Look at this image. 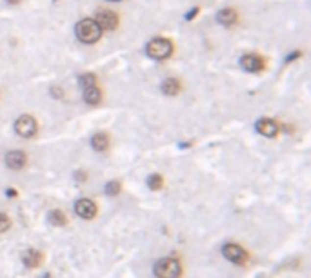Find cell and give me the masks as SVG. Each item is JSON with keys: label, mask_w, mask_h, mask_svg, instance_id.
<instances>
[{"label": "cell", "mask_w": 311, "mask_h": 278, "mask_svg": "<svg viewBox=\"0 0 311 278\" xmlns=\"http://www.w3.org/2000/svg\"><path fill=\"white\" fill-rule=\"evenodd\" d=\"M102 29L93 19H84L76 24V39L86 44H93L100 39Z\"/></svg>", "instance_id": "1"}, {"label": "cell", "mask_w": 311, "mask_h": 278, "mask_svg": "<svg viewBox=\"0 0 311 278\" xmlns=\"http://www.w3.org/2000/svg\"><path fill=\"white\" fill-rule=\"evenodd\" d=\"M182 265L177 258H160L155 264V277L157 278H180Z\"/></svg>", "instance_id": "2"}, {"label": "cell", "mask_w": 311, "mask_h": 278, "mask_svg": "<svg viewBox=\"0 0 311 278\" xmlns=\"http://www.w3.org/2000/svg\"><path fill=\"white\" fill-rule=\"evenodd\" d=\"M146 51H147V55H149L151 59H155V60H164V59H167V57L171 55L173 45H171V42H169V40H166V39H155V40H151V42L147 44Z\"/></svg>", "instance_id": "3"}, {"label": "cell", "mask_w": 311, "mask_h": 278, "mask_svg": "<svg viewBox=\"0 0 311 278\" xmlns=\"http://www.w3.org/2000/svg\"><path fill=\"white\" fill-rule=\"evenodd\" d=\"M15 131H17V135L22 136V138H31V136H35L37 135V122H35V118L29 117V115L19 117L17 122H15Z\"/></svg>", "instance_id": "4"}, {"label": "cell", "mask_w": 311, "mask_h": 278, "mask_svg": "<svg viewBox=\"0 0 311 278\" xmlns=\"http://www.w3.org/2000/svg\"><path fill=\"white\" fill-rule=\"evenodd\" d=\"M222 255L229 262H233V264H246V262H248L246 251H244L240 246H237V244H226V246L222 247Z\"/></svg>", "instance_id": "5"}, {"label": "cell", "mask_w": 311, "mask_h": 278, "mask_svg": "<svg viewBox=\"0 0 311 278\" xmlns=\"http://www.w3.org/2000/svg\"><path fill=\"white\" fill-rule=\"evenodd\" d=\"M75 213L84 220H91L95 218L96 206L89 198H80V200L75 202Z\"/></svg>", "instance_id": "6"}, {"label": "cell", "mask_w": 311, "mask_h": 278, "mask_svg": "<svg viewBox=\"0 0 311 278\" xmlns=\"http://www.w3.org/2000/svg\"><path fill=\"white\" fill-rule=\"evenodd\" d=\"M257 131H259L262 136L273 138V136H277V133H279V126H277V122L271 120V118H261V120L257 122Z\"/></svg>", "instance_id": "7"}, {"label": "cell", "mask_w": 311, "mask_h": 278, "mask_svg": "<svg viewBox=\"0 0 311 278\" xmlns=\"http://www.w3.org/2000/svg\"><path fill=\"white\" fill-rule=\"evenodd\" d=\"M95 22L100 26V29H115L119 26V19H117V15L113 11H100L96 15Z\"/></svg>", "instance_id": "8"}, {"label": "cell", "mask_w": 311, "mask_h": 278, "mask_svg": "<svg viewBox=\"0 0 311 278\" xmlns=\"http://www.w3.org/2000/svg\"><path fill=\"white\" fill-rule=\"evenodd\" d=\"M25 162H27V156L22 151H9L6 155V166L9 169H15V171L24 168Z\"/></svg>", "instance_id": "9"}, {"label": "cell", "mask_w": 311, "mask_h": 278, "mask_svg": "<svg viewBox=\"0 0 311 278\" xmlns=\"http://www.w3.org/2000/svg\"><path fill=\"white\" fill-rule=\"evenodd\" d=\"M240 65L246 69V71H261L262 67H264V60L261 57H257V55H244L240 59Z\"/></svg>", "instance_id": "10"}, {"label": "cell", "mask_w": 311, "mask_h": 278, "mask_svg": "<svg viewBox=\"0 0 311 278\" xmlns=\"http://www.w3.org/2000/svg\"><path fill=\"white\" fill-rule=\"evenodd\" d=\"M40 260H42V255L38 251H35V249H27V251L22 253V262H24V265L29 267V269L37 267V265L40 264Z\"/></svg>", "instance_id": "11"}, {"label": "cell", "mask_w": 311, "mask_h": 278, "mask_svg": "<svg viewBox=\"0 0 311 278\" xmlns=\"http://www.w3.org/2000/svg\"><path fill=\"white\" fill-rule=\"evenodd\" d=\"M239 19V15L235 13V9H222V11H218L216 15V20H218V24H222V26H233Z\"/></svg>", "instance_id": "12"}, {"label": "cell", "mask_w": 311, "mask_h": 278, "mask_svg": "<svg viewBox=\"0 0 311 278\" xmlns=\"http://www.w3.org/2000/svg\"><path fill=\"white\" fill-rule=\"evenodd\" d=\"M100 98H102V93L96 86H88V87H84V100L88 104L96 106V104L100 102Z\"/></svg>", "instance_id": "13"}, {"label": "cell", "mask_w": 311, "mask_h": 278, "mask_svg": "<svg viewBox=\"0 0 311 278\" xmlns=\"http://www.w3.org/2000/svg\"><path fill=\"white\" fill-rule=\"evenodd\" d=\"M91 146H93V149L95 151H106V149L109 148V138L106 133H96L93 138H91Z\"/></svg>", "instance_id": "14"}, {"label": "cell", "mask_w": 311, "mask_h": 278, "mask_svg": "<svg viewBox=\"0 0 311 278\" xmlns=\"http://www.w3.org/2000/svg\"><path fill=\"white\" fill-rule=\"evenodd\" d=\"M162 91H164L166 95H177L178 91H180V82H178L177 78H167L162 82Z\"/></svg>", "instance_id": "15"}, {"label": "cell", "mask_w": 311, "mask_h": 278, "mask_svg": "<svg viewBox=\"0 0 311 278\" xmlns=\"http://www.w3.org/2000/svg\"><path fill=\"white\" fill-rule=\"evenodd\" d=\"M49 222L55 226H66L68 224V216L60 211V209H53L49 213Z\"/></svg>", "instance_id": "16"}, {"label": "cell", "mask_w": 311, "mask_h": 278, "mask_svg": "<svg viewBox=\"0 0 311 278\" xmlns=\"http://www.w3.org/2000/svg\"><path fill=\"white\" fill-rule=\"evenodd\" d=\"M147 186H149V189H153V191H159V189L164 186V180H162V176H160L159 173H153V175L147 178Z\"/></svg>", "instance_id": "17"}, {"label": "cell", "mask_w": 311, "mask_h": 278, "mask_svg": "<svg viewBox=\"0 0 311 278\" xmlns=\"http://www.w3.org/2000/svg\"><path fill=\"white\" fill-rule=\"evenodd\" d=\"M106 193L109 194V196H115V194L120 193V182L119 180H111L106 184Z\"/></svg>", "instance_id": "18"}, {"label": "cell", "mask_w": 311, "mask_h": 278, "mask_svg": "<svg viewBox=\"0 0 311 278\" xmlns=\"http://www.w3.org/2000/svg\"><path fill=\"white\" fill-rule=\"evenodd\" d=\"M95 82H96V77L95 75H91V73H86V75L80 77V84H82L84 87H88V86H95Z\"/></svg>", "instance_id": "19"}, {"label": "cell", "mask_w": 311, "mask_h": 278, "mask_svg": "<svg viewBox=\"0 0 311 278\" xmlns=\"http://www.w3.org/2000/svg\"><path fill=\"white\" fill-rule=\"evenodd\" d=\"M9 226H11V222L7 218V214L0 213V233H6L7 229H9Z\"/></svg>", "instance_id": "20"}, {"label": "cell", "mask_w": 311, "mask_h": 278, "mask_svg": "<svg viewBox=\"0 0 311 278\" xmlns=\"http://www.w3.org/2000/svg\"><path fill=\"white\" fill-rule=\"evenodd\" d=\"M75 178H76V182H84L86 180V173H84V171H78L75 175Z\"/></svg>", "instance_id": "21"}, {"label": "cell", "mask_w": 311, "mask_h": 278, "mask_svg": "<svg viewBox=\"0 0 311 278\" xmlns=\"http://www.w3.org/2000/svg\"><path fill=\"white\" fill-rule=\"evenodd\" d=\"M197 13H198V9H197V7H195V9H191L190 13L186 15V20H191V19H193V17H195V15H197Z\"/></svg>", "instance_id": "22"}, {"label": "cell", "mask_w": 311, "mask_h": 278, "mask_svg": "<svg viewBox=\"0 0 311 278\" xmlns=\"http://www.w3.org/2000/svg\"><path fill=\"white\" fill-rule=\"evenodd\" d=\"M53 95H55V97H60V89L55 87V89H53Z\"/></svg>", "instance_id": "23"}, {"label": "cell", "mask_w": 311, "mask_h": 278, "mask_svg": "<svg viewBox=\"0 0 311 278\" xmlns=\"http://www.w3.org/2000/svg\"><path fill=\"white\" fill-rule=\"evenodd\" d=\"M7 194H9V196H17V191H15V189H9Z\"/></svg>", "instance_id": "24"}, {"label": "cell", "mask_w": 311, "mask_h": 278, "mask_svg": "<svg viewBox=\"0 0 311 278\" xmlns=\"http://www.w3.org/2000/svg\"><path fill=\"white\" fill-rule=\"evenodd\" d=\"M7 2H9V4H19L20 0H7Z\"/></svg>", "instance_id": "25"}]
</instances>
